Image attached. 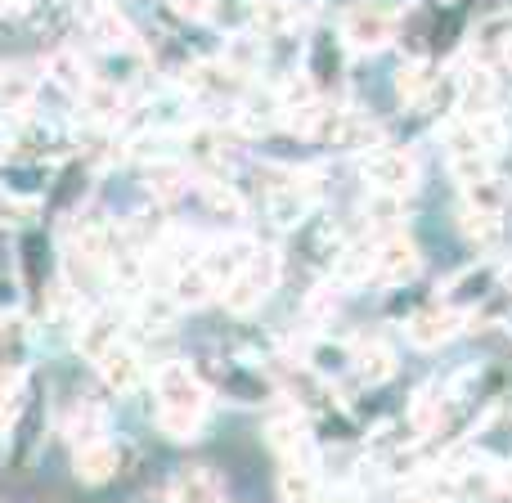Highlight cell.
<instances>
[{
	"label": "cell",
	"instance_id": "obj_23",
	"mask_svg": "<svg viewBox=\"0 0 512 503\" xmlns=\"http://www.w3.org/2000/svg\"><path fill=\"white\" fill-rule=\"evenodd\" d=\"M490 279H495V270L490 265H472V270L454 274V283H445V297H450V306H468V301H477L481 292H490Z\"/></svg>",
	"mask_w": 512,
	"mask_h": 503
},
{
	"label": "cell",
	"instance_id": "obj_35",
	"mask_svg": "<svg viewBox=\"0 0 512 503\" xmlns=\"http://www.w3.org/2000/svg\"><path fill=\"white\" fill-rule=\"evenodd\" d=\"M445 162H450V171H454V180H459V185L490 171V153H454V158H445Z\"/></svg>",
	"mask_w": 512,
	"mask_h": 503
},
{
	"label": "cell",
	"instance_id": "obj_7",
	"mask_svg": "<svg viewBox=\"0 0 512 503\" xmlns=\"http://www.w3.org/2000/svg\"><path fill=\"white\" fill-rule=\"evenodd\" d=\"M86 32L95 50H126L131 45V23L122 9H113L108 0H90L86 5Z\"/></svg>",
	"mask_w": 512,
	"mask_h": 503
},
{
	"label": "cell",
	"instance_id": "obj_3",
	"mask_svg": "<svg viewBox=\"0 0 512 503\" xmlns=\"http://www.w3.org/2000/svg\"><path fill=\"white\" fill-rule=\"evenodd\" d=\"M364 180L373 189H387V194H414L418 189V158L409 149H391V144H373L364 153Z\"/></svg>",
	"mask_w": 512,
	"mask_h": 503
},
{
	"label": "cell",
	"instance_id": "obj_41",
	"mask_svg": "<svg viewBox=\"0 0 512 503\" xmlns=\"http://www.w3.org/2000/svg\"><path fill=\"white\" fill-rule=\"evenodd\" d=\"M499 279H504V288H508V292H512V261H508V265H504V270H499Z\"/></svg>",
	"mask_w": 512,
	"mask_h": 503
},
{
	"label": "cell",
	"instance_id": "obj_30",
	"mask_svg": "<svg viewBox=\"0 0 512 503\" xmlns=\"http://www.w3.org/2000/svg\"><path fill=\"white\" fill-rule=\"evenodd\" d=\"M36 77L23 68H0V108H32Z\"/></svg>",
	"mask_w": 512,
	"mask_h": 503
},
{
	"label": "cell",
	"instance_id": "obj_24",
	"mask_svg": "<svg viewBox=\"0 0 512 503\" xmlns=\"http://www.w3.org/2000/svg\"><path fill=\"white\" fill-rule=\"evenodd\" d=\"M364 216H369L373 230L396 234L400 221H405V194H387V189H378V194L369 198V207H364Z\"/></svg>",
	"mask_w": 512,
	"mask_h": 503
},
{
	"label": "cell",
	"instance_id": "obj_14",
	"mask_svg": "<svg viewBox=\"0 0 512 503\" xmlns=\"http://www.w3.org/2000/svg\"><path fill=\"white\" fill-rule=\"evenodd\" d=\"M221 292V283L207 274V265L203 261H194V265H185V270L176 274V288H171V301H176L180 310H198V306H207V301Z\"/></svg>",
	"mask_w": 512,
	"mask_h": 503
},
{
	"label": "cell",
	"instance_id": "obj_34",
	"mask_svg": "<svg viewBox=\"0 0 512 503\" xmlns=\"http://www.w3.org/2000/svg\"><path fill=\"white\" fill-rule=\"evenodd\" d=\"M261 54L265 50H261V41H256V36H239V41L230 45V59H225V63H234L243 77H252V72L261 68Z\"/></svg>",
	"mask_w": 512,
	"mask_h": 503
},
{
	"label": "cell",
	"instance_id": "obj_38",
	"mask_svg": "<svg viewBox=\"0 0 512 503\" xmlns=\"http://www.w3.org/2000/svg\"><path fill=\"white\" fill-rule=\"evenodd\" d=\"M23 409V396H14V400H0V436L9 432V423H14V414Z\"/></svg>",
	"mask_w": 512,
	"mask_h": 503
},
{
	"label": "cell",
	"instance_id": "obj_2",
	"mask_svg": "<svg viewBox=\"0 0 512 503\" xmlns=\"http://www.w3.org/2000/svg\"><path fill=\"white\" fill-rule=\"evenodd\" d=\"M400 32V5L391 0H355L342 14V36L355 50H382Z\"/></svg>",
	"mask_w": 512,
	"mask_h": 503
},
{
	"label": "cell",
	"instance_id": "obj_11",
	"mask_svg": "<svg viewBox=\"0 0 512 503\" xmlns=\"http://www.w3.org/2000/svg\"><path fill=\"white\" fill-rule=\"evenodd\" d=\"M463 207L508 216V207H512V180L499 176V171H486V176H477V180H463Z\"/></svg>",
	"mask_w": 512,
	"mask_h": 503
},
{
	"label": "cell",
	"instance_id": "obj_26",
	"mask_svg": "<svg viewBox=\"0 0 512 503\" xmlns=\"http://www.w3.org/2000/svg\"><path fill=\"white\" fill-rule=\"evenodd\" d=\"M81 104H86V113L95 122H113V117H122V90L108 86V81H86Z\"/></svg>",
	"mask_w": 512,
	"mask_h": 503
},
{
	"label": "cell",
	"instance_id": "obj_10",
	"mask_svg": "<svg viewBox=\"0 0 512 503\" xmlns=\"http://www.w3.org/2000/svg\"><path fill=\"white\" fill-rule=\"evenodd\" d=\"M95 369H99V378H104L108 391L126 396V391L140 382V351H135V346H126V342H113V346H108V351L95 360Z\"/></svg>",
	"mask_w": 512,
	"mask_h": 503
},
{
	"label": "cell",
	"instance_id": "obj_16",
	"mask_svg": "<svg viewBox=\"0 0 512 503\" xmlns=\"http://www.w3.org/2000/svg\"><path fill=\"white\" fill-rule=\"evenodd\" d=\"M495 99H499L495 72H490V68H468V72H463V81H459V108H463V117L490 113V108H495Z\"/></svg>",
	"mask_w": 512,
	"mask_h": 503
},
{
	"label": "cell",
	"instance_id": "obj_4",
	"mask_svg": "<svg viewBox=\"0 0 512 503\" xmlns=\"http://www.w3.org/2000/svg\"><path fill=\"white\" fill-rule=\"evenodd\" d=\"M274 279H279V256L256 248L252 261L243 265V270L234 274L230 283H225V306H230L234 315H252V310L261 306L265 297H270Z\"/></svg>",
	"mask_w": 512,
	"mask_h": 503
},
{
	"label": "cell",
	"instance_id": "obj_27",
	"mask_svg": "<svg viewBox=\"0 0 512 503\" xmlns=\"http://www.w3.org/2000/svg\"><path fill=\"white\" fill-rule=\"evenodd\" d=\"M198 198H203L207 212L221 216V221H239L243 216V198L234 194V185H225V180H203V185H198Z\"/></svg>",
	"mask_w": 512,
	"mask_h": 503
},
{
	"label": "cell",
	"instance_id": "obj_29",
	"mask_svg": "<svg viewBox=\"0 0 512 503\" xmlns=\"http://www.w3.org/2000/svg\"><path fill=\"white\" fill-rule=\"evenodd\" d=\"M189 153H194L203 167H225V162L234 158V149L225 144V135L212 131V126H198V131L189 135Z\"/></svg>",
	"mask_w": 512,
	"mask_h": 503
},
{
	"label": "cell",
	"instance_id": "obj_33",
	"mask_svg": "<svg viewBox=\"0 0 512 503\" xmlns=\"http://www.w3.org/2000/svg\"><path fill=\"white\" fill-rule=\"evenodd\" d=\"M337 306H342V292H337V288H315V292H310V301H306V319H310V328L333 324Z\"/></svg>",
	"mask_w": 512,
	"mask_h": 503
},
{
	"label": "cell",
	"instance_id": "obj_28",
	"mask_svg": "<svg viewBox=\"0 0 512 503\" xmlns=\"http://www.w3.org/2000/svg\"><path fill=\"white\" fill-rule=\"evenodd\" d=\"M333 274L342 288H360L364 279H373V252L369 248H342L333 261Z\"/></svg>",
	"mask_w": 512,
	"mask_h": 503
},
{
	"label": "cell",
	"instance_id": "obj_5",
	"mask_svg": "<svg viewBox=\"0 0 512 503\" xmlns=\"http://www.w3.org/2000/svg\"><path fill=\"white\" fill-rule=\"evenodd\" d=\"M185 86L198 104H212V108H225L243 95V72L234 63H194L185 72Z\"/></svg>",
	"mask_w": 512,
	"mask_h": 503
},
{
	"label": "cell",
	"instance_id": "obj_25",
	"mask_svg": "<svg viewBox=\"0 0 512 503\" xmlns=\"http://www.w3.org/2000/svg\"><path fill=\"white\" fill-rule=\"evenodd\" d=\"M185 189H189L185 167H176V162H153L149 167V194L158 198V203H176Z\"/></svg>",
	"mask_w": 512,
	"mask_h": 503
},
{
	"label": "cell",
	"instance_id": "obj_22",
	"mask_svg": "<svg viewBox=\"0 0 512 503\" xmlns=\"http://www.w3.org/2000/svg\"><path fill=\"white\" fill-rule=\"evenodd\" d=\"M351 364H355V373H360V382H387L391 373H396V355H391L382 342L355 346V351H351Z\"/></svg>",
	"mask_w": 512,
	"mask_h": 503
},
{
	"label": "cell",
	"instance_id": "obj_37",
	"mask_svg": "<svg viewBox=\"0 0 512 503\" xmlns=\"http://www.w3.org/2000/svg\"><path fill=\"white\" fill-rule=\"evenodd\" d=\"M171 9H176L180 18H194V23L212 18V0H171Z\"/></svg>",
	"mask_w": 512,
	"mask_h": 503
},
{
	"label": "cell",
	"instance_id": "obj_9",
	"mask_svg": "<svg viewBox=\"0 0 512 503\" xmlns=\"http://www.w3.org/2000/svg\"><path fill=\"white\" fill-rule=\"evenodd\" d=\"M252 256H256L252 239H243V234H225V239H216L212 248L203 252V265H207V274H212V279L221 283V292H225V283H230L234 274L252 261Z\"/></svg>",
	"mask_w": 512,
	"mask_h": 503
},
{
	"label": "cell",
	"instance_id": "obj_13",
	"mask_svg": "<svg viewBox=\"0 0 512 503\" xmlns=\"http://www.w3.org/2000/svg\"><path fill=\"white\" fill-rule=\"evenodd\" d=\"M117 463H122V450L99 436V441H90L77 450V477L86 481V486H104L108 477H117Z\"/></svg>",
	"mask_w": 512,
	"mask_h": 503
},
{
	"label": "cell",
	"instance_id": "obj_17",
	"mask_svg": "<svg viewBox=\"0 0 512 503\" xmlns=\"http://www.w3.org/2000/svg\"><path fill=\"white\" fill-rule=\"evenodd\" d=\"M113 342H122V324H117L113 310H95V315L77 328V346H81V355H90V360H99Z\"/></svg>",
	"mask_w": 512,
	"mask_h": 503
},
{
	"label": "cell",
	"instance_id": "obj_36",
	"mask_svg": "<svg viewBox=\"0 0 512 503\" xmlns=\"http://www.w3.org/2000/svg\"><path fill=\"white\" fill-rule=\"evenodd\" d=\"M27 216H32V207H27V203H18V194H14V189H5V185H0V225H23Z\"/></svg>",
	"mask_w": 512,
	"mask_h": 503
},
{
	"label": "cell",
	"instance_id": "obj_42",
	"mask_svg": "<svg viewBox=\"0 0 512 503\" xmlns=\"http://www.w3.org/2000/svg\"><path fill=\"white\" fill-rule=\"evenodd\" d=\"M18 5H23V0H0V9H18Z\"/></svg>",
	"mask_w": 512,
	"mask_h": 503
},
{
	"label": "cell",
	"instance_id": "obj_39",
	"mask_svg": "<svg viewBox=\"0 0 512 503\" xmlns=\"http://www.w3.org/2000/svg\"><path fill=\"white\" fill-rule=\"evenodd\" d=\"M499 486H504V495H512V463L508 468H499Z\"/></svg>",
	"mask_w": 512,
	"mask_h": 503
},
{
	"label": "cell",
	"instance_id": "obj_20",
	"mask_svg": "<svg viewBox=\"0 0 512 503\" xmlns=\"http://www.w3.org/2000/svg\"><path fill=\"white\" fill-rule=\"evenodd\" d=\"M333 144L337 149H373V144H382V131L373 117L355 113V108H342V122H337Z\"/></svg>",
	"mask_w": 512,
	"mask_h": 503
},
{
	"label": "cell",
	"instance_id": "obj_8",
	"mask_svg": "<svg viewBox=\"0 0 512 503\" xmlns=\"http://www.w3.org/2000/svg\"><path fill=\"white\" fill-rule=\"evenodd\" d=\"M454 333H459V310H454V306L418 310V315H409V324H405V337L414 346H423V351H436V346H445Z\"/></svg>",
	"mask_w": 512,
	"mask_h": 503
},
{
	"label": "cell",
	"instance_id": "obj_18",
	"mask_svg": "<svg viewBox=\"0 0 512 503\" xmlns=\"http://www.w3.org/2000/svg\"><path fill=\"white\" fill-rule=\"evenodd\" d=\"M459 230H463V239H468L472 248L490 252V248H499V243H504V216H495V212H477V207H463Z\"/></svg>",
	"mask_w": 512,
	"mask_h": 503
},
{
	"label": "cell",
	"instance_id": "obj_40",
	"mask_svg": "<svg viewBox=\"0 0 512 503\" xmlns=\"http://www.w3.org/2000/svg\"><path fill=\"white\" fill-rule=\"evenodd\" d=\"M499 59H504V68L512 72V36H508V41H504V45H499Z\"/></svg>",
	"mask_w": 512,
	"mask_h": 503
},
{
	"label": "cell",
	"instance_id": "obj_15",
	"mask_svg": "<svg viewBox=\"0 0 512 503\" xmlns=\"http://www.w3.org/2000/svg\"><path fill=\"white\" fill-rule=\"evenodd\" d=\"M265 445L279 450L288 463H301V454L310 450V436H306V423L297 414H279L265 423Z\"/></svg>",
	"mask_w": 512,
	"mask_h": 503
},
{
	"label": "cell",
	"instance_id": "obj_31",
	"mask_svg": "<svg viewBox=\"0 0 512 503\" xmlns=\"http://www.w3.org/2000/svg\"><path fill=\"white\" fill-rule=\"evenodd\" d=\"M279 495L301 503V499H315L319 486H315V472L306 468V463H288V468L279 472Z\"/></svg>",
	"mask_w": 512,
	"mask_h": 503
},
{
	"label": "cell",
	"instance_id": "obj_1",
	"mask_svg": "<svg viewBox=\"0 0 512 503\" xmlns=\"http://www.w3.org/2000/svg\"><path fill=\"white\" fill-rule=\"evenodd\" d=\"M207 418V387L189 364L171 360L158 373V427L171 441H194Z\"/></svg>",
	"mask_w": 512,
	"mask_h": 503
},
{
	"label": "cell",
	"instance_id": "obj_21",
	"mask_svg": "<svg viewBox=\"0 0 512 503\" xmlns=\"http://www.w3.org/2000/svg\"><path fill=\"white\" fill-rule=\"evenodd\" d=\"M436 63H427V59H414V63H405V68L396 72V95L405 99V104H423L427 95H432V86H436Z\"/></svg>",
	"mask_w": 512,
	"mask_h": 503
},
{
	"label": "cell",
	"instance_id": "obj_6",
	"mask_svg": "<svg viewBox=\"0 0 512 503\" xmlns=\"http://www.w3.org/2000/svg\"><path fill=\"white\" fill-rule=\"evenodd\" d=\"M418 265H423V256H418L414 239H405V234H382L378 248H373V279L387 283V288L409 283L418 274Z\"/></svg>",
	"mask_w": 512,
	"mask_h": 503
},
{
	"label": "cell",
	"instance_id": "obj_19",
	"mask_svg": "<svg viewBox=\"0 0 512 503\" xmlns=\"http://www.w3.org/2000/svg\"><path fill=\"white\" fill-rule=\"evenodd\" d=\"M63 436H68L77 450L90 441H99V436H104V409L90 405V400H77V405L63 414Z\"/></svg>",
	"mask_w": 512,
	"mask_h": 503
},
{
	"label": "cell",
	"instance_id": "obj_12",
	"mask_svg": "<svg viewBox=\"0 0 512 503\" xmlns=\"http://www.w3.org/2000/svg\"><path fill=\"white\" fill-rule=\"evenodd\" d=\"M167 495L180 503H216V499H225V477L212 468H185L171 481Z\"/></svg>",
	"mask_w": 512,
	"mask_h": 503
},
{
	"label": "cell",
	"instance_id": "obj_32",
	"mask_svg": "<svg viewBox=\"0 0 512 503\" xmlns=\"http://www.w3.org/2000/svg\"><path fill=\"white\" fill-rule=\"evenodd\" d=\"M50 72H54V81H63L68 90H86V63H81V54H72V50H54V59H50Z\"/></svg>",
	"mask_w": 512,
	"mask_h": 503
}]
</instances>
